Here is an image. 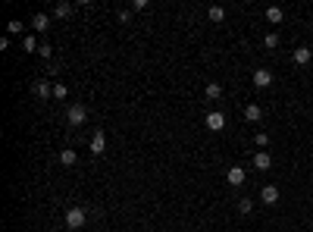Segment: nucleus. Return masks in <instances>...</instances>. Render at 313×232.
<instances>
[{
    "instance_id": "obj_1",
    "label": "nucleus",
    "mask_w": 313,
    "mask_h": 232,
    "mask_svg": "<svg viewBox=\"0 0 313 232\" xmlns=\"http://www.w3.org/2000/svg\"><path fill=\"white\" fill-rule=\"evenodd\" d=\"M85 119H88V107H85V104H69V110H66V123L69 125H85Z\"/></svg>"
},
{
    "instance_id": "obj_2",
    "label": "nucleus",
    "mask_w": 313,
    "mask_h": 232,
    "mask_svg": "<svg viewBox=\"0 0 313 232\" xmlns=\"http://www.w3.org/2000/svg\"><path fill=\"white\" fill-rule=\"evenodd\" d=\"M85 220H88V210H85V207H69V210H66V226H69V229H82Z\"/></svg>"
},
{
    "instance_id": "obj_3",
    "label": "nucleus",
    "mask_w": 313,
    "mask_h": 232,
    "mask_svg": "<svg viewBox=\"0 0 313 232\" xmlns=\"http://www.w3.org/2000/svg\"><path fill=\"white\" fill-rule=\"evenodd\" d=\"M207 129H210V132H223V129H225V116L219 113V110L207 113Z\"/></svg>"
},
{
    "instance_id": "obj_4",
    "label": "nucleus",
    "mask_w": 313,
    "mask_h": 232,
    "mask_svg": "<svg viewBox=\"0 0 313 232\" xmlns=\"http://www.w3.org/2000/svg\"><path fill=\"white\" fill-rule=\"evenodd\" d=\"M260 201L269 204V207H272V204H279V188H276V185H263V188H260Z\"/></svg>"
},
{
    "instance_id": "obj_5",
    "label": "nucleus",
    "mask_w": 313,
    "mask_h": 232,
    "mask_svg": "<svg viewBox=\"0 0 313 232\" xmlns=\"http://www.w3.org/2000/svg\"><path fill=\"white\" fill-rule=\"evenodd\" d=\"M35 94L41 97V101H47V97H53V85L47 82V78H38L35 82Z\"/></svg>"
},
{
    "instance_id": "obj_6",
    "label": "nucleus",
    "mask_w": 313,
    "mask_h": 232,
    "mask_svg": "<svg viewBox=\"0 0 313 232\" xmlns=\"http://www.w3.org/2000/svg\"><path fill=\"white\" fill-rule=\"evenodd\" d=\"M104 148H106V135H104L101 129H97V132H94V138H91V154H94V157H97V154H104Z\"/></svg>"
},
{
    "instance_id": "obj_7",
    "label": "nucleus",
    "mask_w": 313,
    "mask_h": 232,
    "mask_svg": "<svg viewBox=\"0 0 313 232\" xmlns=\"http://www.w3.org/2000/svg\"><path fill=\"white\" fill-rule=\"evenodd\" d=\"M254 85H257V88H269V85H272V72L269 69H257L254 72Z\"/></svg>"
},
{
    "instance_id": "obj_8",
    "label": "nucleus",
    "mask_w": 313,
    "mask_h": 232,
    "mask_svg": "<svg viewBox=\"0 0 313 232\" xmlns=\"http://www.w3.org/2000/svg\"><path fill=\"white\" fill-rule=\"evenodd\" d=\"M254 167L257 170H269L272 167V154H269V151H257V154H254Z\"/></svg>"
},
{
    "instance_id": "obj_9",
    "label": "nucleus",
    "mask_w": 313,
    "mask_h": 232,
    "mask_svg": "<svg viewBox=\"0 0 313 232\" xmlns=\"http://www.w3.org/2000/svg\"><path fill=\"white\" fill-rule=\"evenodd\" d=\"M31 29H35V31H47V29H50V16H47V13H35V19H31Z\"/></svg>"
},
{
    "instance_id": "obj_10",
    "label": "nucleus",
    "mask_w": 313,
    "mask_h": 232,
    "mask_svg": "<svg viewBox=\"0 0 313 232\" xmlns=\"http://www.w3.org/2000/svg\"><path fill=\"white\" fill-rule=\"evenodd\" d=\"M244 119H248V123H260V119H263L260 104H248V107H244Z\"/></svg>"
},
{
    "instance_id": "obj_11",
    "label": "nucleus",
    "mask_w": 313,
    "mask_h": 232,
    "mask_svg": "<svg viewBox=\"0 0 313 232\" xmlns=\"http://www.w3.org/2000/svg\"><path fill=\"white\" fill-rule=\"evenodd\" d=\"M225 179H229V185H244V170L241 167H232L229 173H225Z\"/></svg>"
},
{
    "instance_id": "obj_12",
    "label": "nucleus",
    "mask_w": 313,
    "mask_h": 232,
    "mask_svg": "<svg viewBox=\"0 0 313 232\" xmlns=\"http://www.w3.org/2000/svg\"><path fill=\"white\" fill-rule=\"evenodd\" d=\"M310 60H313V50H310V47H298V50H295V63H298V66H307Z\"/></svg>"
},
{
    "instance_id": "obj_13",
    "label": "nucleus",
    "mask_w": 313,
    "mask_h": 232,
    "mask_svg": "<svg viewBox=\"0 0 313 232\" xmlns=\"http://www.w3.org/2000/svg\"><path fill=\"white\" fill-rule=\"evenodd\" d=\"M282 16H285V13H282V6H266V22L279 25V22H282Z\"/></svg>"
},
{
    "instance_id": "obj_14",
    "label": "nucleus",
    "mask_w": 313,
    "mask_h": 232,
    "mask_svg": "<svg viewBox=\"0 0 313 232\" xmlns=\"http://www.w3.org/2000/svg\"><path fill=\"white\" fill-rule=\"evenodd\" d=\"M78 160V154L72 148H66V151H60V163H63V167H72V163Z\"/></svg>"
},
{
    "instance_id": "obj_15",
    "label": "nucleus",
    "mask_w": 313,
    "mask_h": 232,
    "mask_svg": "<svg viewBox=\"0 0 313 232\" xmlns=\"http://www.w3.org/2000/svg\"><path fill=\"white\" fill-rule=\"evenodd\" d=\"M207 97H210V101L223 97V85H219V82H210V85H207Z\"/></svg>"
},
{
    "instance_id": "obj_16",
    "label": "nucleus",
    "mask_w": 313,
    "mask_h": 232,
    "mask_svg": "<svg viewBox=\"0 0 313 232\" xmlns=\"http://www.w3.org/2000/svg\"><path fill=\"white\" fill-rule=\"evenodd\" d=\"M53 16H60V19L72 16V3H57V6H53Z\"/></svg>"
},
{
    "instance_id": "obj_17",
    "label": "nucleus",
    "mask_w": 313,
    "mask_h": 232,
    "mask_svg": "<svg viewBox=\"0 0 313 232\" xmlns=\"http://www.w3.org/2000/svg\"><path fill=\"white\" fill-rule=\"evenodd\" d=\"M210 19H213V22H223V19H225V10H223V6H210Z\"/></svg>"
},
{
    "instance_id": "obj_18",
    "label": "nucleus",
    "mask_w": 313,
    "mask_h": 232,
    "mask_svg": "<svg viewBox=\"0 0 313 232\" xmlns=\"http://www.w3.org/2000/svg\"><path fill=\"white\" fill-rule=\"evenodd\" d=\"M251 210H254V201L241 198V201H238V214H251Z\"/></svg>"
},
{
    "instance_id": "obj_19",
    "label": "nucleus",
    "mask_w": 313,
    "mask_h": 232,
    "mask_svg": "<svg viewBox=\"0 0 313 232\" xmlns=\"http://www.w3.org/2000/svg\"><path fill=\"white\" fill-rule=\"evenodd\" d=\"M263 44H266L269 50H272V47H279V35H276V31H269V35L263 38Z\"/></svg>"
},
{
    "instance_id": "obj_20",
    "label": "nucleus",
    "mask_w": 313,
    "mask_h": 232,
    "mask_svg": "<svg viewBox=\"0 0 313 232\" xmlns=\"http://www.w3.org/2000/svg\"><path fill=\"white\" fill-rule=\"evenodd\" d=\"M19 31H22V22H16V19L6 22V35H19Z\"/></svg>"
},
{
    "instance_id": "obj_21",
    "label": "nucleus",
    "mask_w": 313,
    "mask_h": 232,
    "mask_svg": "<svg viewBox=\"0 0 313 232\" xmlns=\"http://www.w3.org/2000/svg\"><path fill=\"white\" fill-rule=\"evenodd\" d=\"M66 94H69V91H66V85H60V82L53 85V97H57V101H63Z\"/></svg>"
},
{
    "instance_id": "obj_22",
    "label": "nucleus",
    "mask_w": 313,
    "mask_h": 232,
    "mask_svg": "<svg viewBox=\"0 0 313 232\" xmlns=\"http://www.w3.org/2000/svg\"><path fill=\"white\" fill-rule=\"evenodd\" d=\"M22 47H25V50H35V54H38V47H41V44H38L35 38L29 35V38H25V41H22Z\"/></svg>"
},
{
    "instance_id": "obj_23",
    "label": "nucleus",
    "mask_w": 313,
    "mask_h": 232,
    "mask_svg": "<svg viewBox=\"0 0 313 232\" xmlns=\"http://www.w3.org/2000/svg\"><path fill=\"white\" fill-rule=\"evenodd\" d=\"M266 144H269V135H266V132H257V148H266Z\"/></svg>"
},
{
    "instance_id": "obj_24",
    "label": "nucleus",
    "mask_w": 313,
    "mask_h": 232,
    "mask_svg": "<svg viewBox=\"0 0 313 232\" xmlns=\"http://www.w3.org/2000/svg\"><path fill=\"white\" fill-rule=\"evenodd\" d=\"M50 50H53V47H50V44H47V41H44V44H41V47H38V54H41L44 60H47V57H50Z\"/></svg>"
}]
</instances>
